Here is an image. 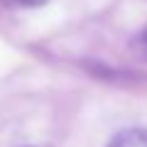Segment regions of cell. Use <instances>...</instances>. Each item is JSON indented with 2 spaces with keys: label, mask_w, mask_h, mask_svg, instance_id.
Masks as SVG:
<instances>
[{
  "label": "cell",
  "mask_w": 147,
  "mask_h": 147,
  "mask_svg": "<svg viewBox=\"0 0 147 147\" xmlns=\"http://www.w3.org/2000/svg\"><path fill=\"white\" fill-rule=\"evenodd\" d=\"M142 44H145V49H147V30H145V34H142Z\"/></svg>",
  "instance_id": "cell-3"
},
{
  "label": "cell",
  "mask_w": 147,
  "mask_h": 147,
  "mask_svg": "<svg viewBox=\"0 0 147 147\" xmlns=\"http://www.w3.org/2000/svg\"><path fill=\"white\" fill-rule=\"evenodd\" d=\"M108 147H147V130L142 127L123 130L108 142Z\"/></svg>",
  "instance_id": "cell-1"
},
{
  "label": "cell",
  "mask_w": 147,
  "mask_h": 147,
  "mask_svg": "<svg viewBox=\"0 0 147 147\" xmlns=\"http://www.w3.org/2000/svg\"><path fill=\"white\" fill-rule=\"evenodd\" d=\"M15 3H20V5H27V7H37V5H44L47 0H15Z\"/></svg>",
  "instance_id": "cell-2"
}]
</instances>
